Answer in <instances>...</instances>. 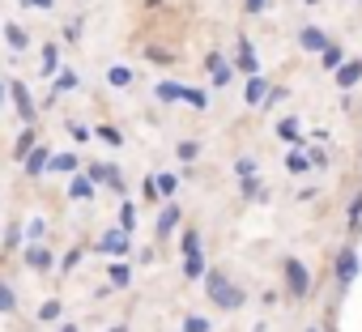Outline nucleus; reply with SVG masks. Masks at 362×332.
Returning <instances> with one entry per match:
<instances>
[{
    "instance_id": "obj_52",
    "label": "nucleus",
    "mask_w": 362,
    "mask_h": 332,
    "mask_svg": "<svg viewBox=\"0 0 362 332\" xmlns=\"http://www.w3.org/2000/svg\"><path fill=\"white\" fill-rule=\"evenodd\" d=\"M107 332H128V324H111V328H107Z\"/></svg>"
},
{
    "instance_id": "obj_46",
    "label": "nucleus",
    "mask_w": 362,
    "mask_h": 332,
    "mask_svg": "<svg viewBox=\"0 0 362 332\" xmlns=\"http://www.w3.org/2000/svg\"><path fill=\"white\" fill-rule=\"evenodd\" d=\"M264 9H269V0H243V13H252V18L264 13Z\"/></svg>"
},
{
    "instance_id": "obj_36",
    "label": "nucleus",
    "mask_w": 362,
    "mask_h": 332,
    "mask_svg": "<svg viewBox=\"0 0 362 332\" xmlns=\"http://www.w3.org/2000/svg\"><path fill=\"white\" fill-rule=\"evenodd\" d=\"M158 192H162V201H170V196H175V192H179V179H175V175H166V171H162V175H158Z\"/></svg>"
},
{
    "instance_id": "obj_10",
    "label": "nucleus",
    "mask_w": 362,
    "mask_h": 332,
    "mask_svg": "<svg viewBox=\"0 0 362 332\" xmlns=\"http://www.w3.org/2000/svg\"><path fill=\"white\" fill-rule=\"evenodd\" d=\"M47 166H52V149H47V145H35V149L26 153V162H22V171H26L30 179H39Z\"/></svg>"
},
{
    "instance_id": "obj_19",
    "label": "nucleus",
    "mask_w": 362,
    "mask_h": 332,
    "mask_svg": "<svg viewBox=\"0 0 362 332\" xmlns=\"http://www.w3.org/2000/svg\"><path fill=\"white\" fill-rule=\"evenodd\" d=\"M341 64H345V47H341V43H328V47L320 52V69H324V73H337Z\"/></svg>"
},
{
    "instance_id": "obj_6",
    "label": "nucleus",
    "mask_w": 362,
    "mask_h": 332,
    "mask_svg": "<svg viewBox=\"0 0 362 332\" xmlns=\"http://www.w3.org/2000/svg\"><path fill=\"white\" fill-rule=\"evenodd\" d=\"M9 102L18 107L22 124H35V119H39V107H35V98H30V90H26L22 81H9Z\"/></svg>"
},
{
    "instance_id": "obj_50",
    "label": "nucleus",
    "mask_w": 362,
    "mask_h": 332,
    "mask_svg": "<svg viewBox=\"0 0 362 332\" xmlns=\"http://www.w3.org/2000/svg\"><path fill=\"white\" fill-rule=\"evenodd\" d=\"M5 98H9V81L0 77V107H5Z\"/></svg>"
},
{
    "instance_id": "obj_21",
    "label": "nucleus",
    "mask_w": 362,
    "mask_h": 332,
    "mask_svg": "<svg viewBox=\"0 0 362 332\" xmlns=\"http://www.w3.org/2000/svg\"><path fill=\"white\" fill-rule=\"evenodd\" d=\"M345 226H349V239H358V235H362V192H354V196H349Z\"/></svg>"
},
{
    "instance_id": "obj_53",
    "label": "nucleus",
    "mask_w": 362,
    "mask_h": 332,
    "mask_svg": "<svg viewBox=\"0 0 362 332\" xmlns=\"http://www.w3.org/2000/svg\"><path fill=\"white\" fill-rule=\"evenodd\" d=\"M307 332H324V328H307Z\"/></svg>"
},
{
    "instance_id": "obj_32",
    "label": "nucleus",
    "mask_w": 362,
    "mask_h": 332,
    "mask_svg": "<svg viewBox=\"0 0 362 332\" xmlns=\"http://www.w3.org/2000/svg\"><path fill=\"white\" fill-rule=\"evenodd\" d=\"M184 102H188L192 111H205V107H209V94L197 90V85H184Z\"/></svg>"
},
{
    "instance_id": "obj_8",
    "label": "nucleus",
    "mask_w": 362,
    "mask_h": 332,
    "mask_svg": "<svg viewBox=\"0 0 362 332\" xmlns=\"http://www.w3.org/2000/svg\"><path fill=\"white\" fill-rule=\"evenodd\" d=\"M205 69H209L214 90H226V85H230V77H235V69L222 60V52H209V56H205Z\"/></svg>"
},
{
    "instance_id": "obj_18",
    "label": "nucleus",
    "mask_w": 362,
    "mask_h": 332,
    "mask_svg": "<svg viewBox=\"0 0 362 332\" xmlns=\"http://www.w3.org/2000/svg\"><path fill=\"white\" fill-rule=\"evenodd\" d=\"M5 43L22 56L26 47H30V35H26V26H18V22H5Z\"/></svg>"
},
{
    "instance_id": "obj_3",
    "label": "nucleus",
    "mask_w": 362,
    "mask_h": 332,
    "mask_svg": "<svg viewBox=\"0 0 362 332\" xmlns=\"http://www.w3.org/2000/svg\"><path fill=\"white\" fill-rule=\"evenodd\" d=\"M358 268H362L358 251H354V247H341V251H337V264H332V277H337V294H341V298H345L349 285L358 281Z\"/></svg>"
},
{
    "instance_id": "obj_42",
    "label": "nucleus",
    "mask_w": 362,
    "mask_h": 332,
    "mask_svg": "<svg viewBox=\"0 0 362 332\" xmlns=\"http://www.w3.org/2000/svg\"><path fill=\"white\" fill-rule=\"evenodd\" d=\"M43 235H47V222H43V218H35V222L26 226V239H30V243H39Z\"/></svg>"
},
{
    "instance_id": "obj_4",
    "label": "nucleus",
    "mask_w": 362,
    "mask_h": 332,
    "mask_svg": "<svg viewBox=\"0 0 362 332\" xmlns=\"http://www.w3.org/2000/svg\"><path fill=\"white\" fill-rule=\"evenodd\" d=\"M94 251H103V256H128L132 251V230H124V226H115V230H107L98 243H94Z\"/></svg>"
},
{
    "instance_id": "obj_7",
    "label": "nucleus",
    "mask_w": 362,
    "mask_h": 332,
    "mask_svg": "<svg viewBox=\"0 0 362 332\" xmlns=\"http://www.w3.org/2000/svg\"><path fill=\"white\" fill-rule=\"evenodd\" d=\"M235 69H239L243 77H256V73H260L256 47H252V39H247V35H239V43H235Z\"/></svg>"
},
{
    "instance_id": "obj_40",
    "label": "nucleus",
    "mask_w": 362,
    "mask_h": 332,
    "mask_svg": "<svg viewBox=\"0 0 362 332\" xmlns=\"http://www.w3.org/2000/svg\"><path fill=\"white\" fill-rule=\"evenodd\" d=\"M286 98H290V90H286V85H273V90H269V98H264L260 107H277V102H286Z\"/></svg>"
},
{
    "instance_id": "obj_26",
    "label": "nucleus",
    "mask_w": 362,
    "mask_h": 332,
    "mask_svg": "<svg viewBox=\"0 0 362 332\" xmlns=\"http://www.w3.org/2000/svg\"><path fill=\"white\" fill-rule=\"evenodd\" d=\"M239 192H243V201H264V196H269L256 175H243V179H239Z\"/></svg>"
},
{
    "instance_id": "obj_9",
    "label": "nucleus",
    "mask_w": 362,
    "mask_h": 332,
    "mask_svg": "<svg viewBox=\"0 0 362 332\" xmlns=\"http://www.w3.org/2000/svg\"><path fill=\"white\" fill-rule=\"evenodd\" d=\"M179 222H184V209H179V205L170 201V205L158 213V222H153V235H158V239H170V235L179 230Z\"/></svg>"
},
{
    "instance_id": "obj_33",
    "label": "nucleus",
    "mask_w": 362,
    "mask_h": 332,
    "mask_svg": "<svg viewBox=\"0 0 362 332\" xmlns=\"http://www.w3.org/2000/svg\"><path fill=\"white\" fill-rule=\"evenodd\" d=\"M119 226H124V230H136V205L124 201V196H119Z\"/></svg>"
},
{
    "instance_id": "obj_16",
    "label": "nucleus",
    "mask_w": 362,
    "mask_h": 332,
    "mask_svg": "<svg viewBox=\"0 0 362 332\" xmlns=\"http://www.w3.org/2000/svg\"><path fill=\"white\" fill-rule=\"evenodd\" d=\"M52 175H77L81 171V158L77 153H52V166H47Z\"/></svg>"
},
{
    "instance_id": "obj_41",
    "label": "nucleus",
    "mask_w": 362,
    "mask_h": 332,
    "mask_svg": "<svg viewBox=\"0 0 362 332\" xmlns=\"http://www.w3.org/2000/svg\"><path fill=\"white\" fill-rule=\"evenodd\" d=\"M141 196L145 201H158L162 192H158V175H145V184H141Z\"/></svg>"
},
{
    "instance_id": "obj_37",
    "label": "nucleus",
    "mask_w": 362,
    "mask_h": 332,
    "mask_svg": "<svg viewBox=\"0 0 362 332\" xmlns=\"http://www.w3.org/2000/svg\"><path fill=\"white\" fill-rule=\"evenodd\" d=\"M184 332H214V324H209L205 315H188V319H184Z\"/></svg>"
},
{
    "instance_id": "obj_17",
    "label": "nucleus",
    "mask_w": 362,
    "mask_h": 332,
    "mask_svg": "<svg viewBox=\"0 0 362 332\" xmlns=\"http://www.w3.org/2000/svg\"><path fill=\"white\" fill-rule=\"evenodd\" d=\"M286 171H290V175H307V171H311V153L294 145V149L286 153Z\"/></svg>"
},
{
    "instance_id": "obj_35",
    "label": "nucleus",
    "mask_w": 362,
    "mask_h": 332,
    "mask_svg": "<svg viewBox=\"0 0 362 332\" xmlns=\"http://www.w3.org/2000/svg\"><path fill=\"white\" fill-rule=\"evenodd\" d=\"M179 247H184V256H188V251H197V247H201V230H197V226H188L184 235H179Z\"/></svg>"
},
{
    "instance_id": "obj_25",
    "label": "nucleus",
    "mask_w": 362,
    "mask_h": 332,
    "mask_svg": "<svg viewBox=\"0 0 362 332\" xmlns=\"http://www.w3.org/2000/svg\"><path fill=\"white\" fill-rule=\"evenodd\" d=\"M107 281H111L115 290H128V285H132V268L115 260V264H107Z\"/></svg>"
},
{
    "instance_id": "obj_47",
    "label": "nucleus",
    "mask_w": 362,
    "mask_h": 332,
    "mask_svg": "<svg viewBox=\"0 0 362 332\" xmlns=\"http://www.w3.org/2000/svg\"><path fill=\"white\" fill-rule=\"evenodd\" d=\"M311 153V166H315V171H324V166H328V153L324 149H307Z\"/></svg>"
},
{
    "instance_id": "obj_48",
    "label": "nucleus",
    "mask_w": 362,
    "mask_h": 332,
    "mask_svg": "<svg viewBox=\"0 0 362 332\" xmlns=\"http://www.w3.org/2000/svg\"><path fill=\"white\" fill-rule=\"evenodd\" d=\"M22 9H56V0H22Z\"/></svg>"
},
{
    "instance_id": "obj_44",
    "label": "nucleus",
    "mask_w": 362,
    "mask_h": 332,
    "mask_svg": "<svg viewBox=\"0 0 362 332\" xmlns=\"http://www.w3.org/2000/svg\"><path fill=\"white\" fill-rule=\"evenodd\" d=\"M18 243H22V222H18V226H9V230H5V251H13V247H18Z\"/></svg>"
},
{
    "instance_id": "obj_15",
    "label": "nucleus",
    "mask_w": 362,
    "mask_h": 332,
    "mask_svg": "<svg viewBox=\"0 0 362 332\" xmlns=\"http://www.w3.org/2000/svg\"><path fill=\"white\" fill-rule=\"evenodd\" d=\"M205 273H209L205 251H201V247H197V251H188V256H184V277H188V281H205Z\"/></svg>"
},
{
    "instance_id": "obj_23",
    "label": "nucleus",
    "mask_w": 362,
    "mask_h": 332,
    "mask_svg": "<svg viewBox=\"0 0 362 332\" xmlns=\"http://www.w3.org/2000/svg\"><path fill=\"white\" fill-rule=\"evenodd\" d=\"M298 124H303V119H294V115L277 119V136H281L286 145H303V132H298Z\"/></svg>"
},
{
    "instance_id": "obj_34",
    "label": "nucleus",
    "mask_w": 362,
    "mask_h": 332,
    "mask_svg": "<svg viewBox=\"0 0 362 332\" xmlns=\"http://www.w3.org/2000/svg\"><path fill=\"white\" fill-rule=\"evenodd\" d=\"M175 158H179V162H197V158H201V145H197V141H179V145H175Z\"/></svg>"
},
{
    "instance_id": "obj_49",
    "label": "nucleus",
    "mask_w": 362,
    "mask_h": 332,
    "mask_svg": "<svg viewBox=\"0 0 362 332\" xmlns=\"http://www.w3.org/2000/svg\"><path fill=\"white\" fill-rule=\"evenodd\" d=\"M81 22H86V18H73V22H69V30H64V35H69V39H81Z\"/></svg>"
},
{
    "instance_id": "obj_1",
    "label": "nucleus",
    "mask_w": 362,
    "mask_h": 332,
    "mask_svg": "<svg viewBox=\"0 0 362 332\" xmlns=\"http://www.w3.org/2000/svg\"><path fill=\"white\" fill-rule=\"evenodd\" d=\"M205 294H209V302H214L218 311H243V302H247L243 285H235L222 268H209V273H205Z\"/></svg>"
},
{
    "instance_id": "obj_2",
    "label": "nucleus",
    "mask_w": 362,
    "mask_h": 332,
    "mask_svg": "<svg viewBox=\"0 0 362 332\" xmlns=\"http://www.w3.org/2000/svg\"><path fill=\"white\" fill-rule=\"evenodd\" d=\"M281 277H286V294L290 298H307L311 294V273H307V264L298 256H286L281 260Z\"/></svg>"
},
{
    "instance_id": "obj_30",
    "label": "nucleus",
    "mask_w": 362,
    "mask_h": 332,
    "mask_svg": "<svg viewBox=\"0 0 362 332\" xmlns=\"http://www.w3.org/2000/svg\"><path fill=\"white\" fill-rule=\"evenodd\" d=\"M18 311V294H13V285L0 277V315H13Z\"/></svg>"
},
{
    "instance_id": "obj_11",
    "label": "nucleus",
    "mask_w": 362,
    "mask_h": 332,
    "mask_svg": "<svg viewBox=\"0 0 362 332\" xmlns=\"http://www.w3.org/2000/svg\"><path fill=\"white\" fill-rule=\"evenodd\" d=\"M328 43H332V39H328L320 26H303V30H298V47H303V52H311V56H320Z\"/></svg>"
},
{
    "instance_id": "obj_20",
    "label": "nucleus",
    "mask_w": 362,
    "mask_h": 332,
    "mask_svg": "<svg viewBox=\"0 0 362 332\" xmlns=\"http://www.w3.org/2000/svg\"><path fill=\"white\" fill-rule=\"evenodd\" d=\"M132 81H136V73H132L128 64H111V69H107V85H111V90H128Z\"/></svg>"
},
{
    "instance_id": "obj_31",
    "label": "nucleus",
    "mask_w": 362,
    "mask_h": 332,
    "mask_svg": "<svg viewBox=\"0 0 362 332\" xmlns=\"http://www.w3.org/2000/svg\"><path fill=\"white\" fill-rule=\"evenodd\" d=\"M60 315H64V302H60V298H47V302L39 307V319H43V324H60Z\"/></svg>"
},
{
    "instance_id": "obj_51",
    "label": "nucleus",
    "mask_w": 362,
    "mask_h": 332,
    "mask_svg": "<svg viewBox=\"0 0 362 332\" xmlns=\"http://www.w3.org/2000/svg\"><path fill=\"white\" fill-rule=\"evenodd\" d=\"M56 332H81V324H60Z\"/></svg>"
},
{
    "instance_id": "obj_43",
    "label": "nucleus",
    "mask_w": 362,
    "mask_h": 332,
    "mask_svg": "<svg viewBox=\"0 0 362 332\" xmlns=\"http://www.w3.org/2000/svg\"><path fill=\"white\" fill-rule=\"evenodd\" d=\"M81 256H86V251H81V247H73V251H69V256L60 260V273H73V268L81 264Z\"/></svg>"
},
{
    "instance_id": "obj_29",
    "label": "nucleus",
    "mask_w": 362,
    "mask_h": 332,
    "mask_svg": "<svg viewBox=\"0 0 362 332\" xmlns=\"http://www.w3.org/2000/svg\"><path fill=\"white\" fill-rule=\"evenodd\" d=\"M94 136H98L103 145H111V149H119V145H124V132H119L115 124H98V128H94Z\"/></svg>"
},
{
    "instance_id": "obj_38",
    "label": "nucleus",
    "mask_w": 362,
    "mask_h": 332,
    "mask_svg": "<svg viewBox=\"0 0 362 332\" xmlns=\"http://www.w3.org/2000/svg\"><path fill=\"white\" fill-rule=\"evenodd\" d=\"M145 60H149V64H170L175 56H170L166 47H145Z\"/></svg>"
},
{
    "instance_id": "obj_13",
    "label": "nucleus",
    "mask_w": 362,
    "mask_h": 332,
    "mask_svg": "<svg viewBox=\"0 0 362 332\" xmlns=\"http://www.w3.org/2000/svg\"><path fill=\"white\" fill-rule=\"evenodd\" d=\"M94 192H98V184H94L86 171H77L73 184H69V201H94Z\"/></svg>"
},
{
    "instance_id": "obj_14",
    "label": "nucleus",
    "mask_w": 362,
    "mask_h": 332,
    "mask_svg": "<svg viewBox=\"0 0 362 332\" xmlns=\"http://www.w3.org/2000/svg\"><path fill=\"white\" fill-rule=\"evenodd\" d=\"M332 77H337V90H354V85L362 81V60H345Z\"/></svg>"
},
{
    "instance_id": "obj_24",
    "label": "nucleus",
    "mask_w": 362,
    "mask_h": 332,
    "mask_svg": "<svg viewBox=\"0 0 362 332\" xmlns=\"http://www.w3.org/2000/svg\"><path fill=\"white\" fill-rule=\"evenodd\" d=\"M35 145H39V132H35V124H26V128H22V136H18V145H13V158H18V162H26V153H30Z\"/></svg>"
},
{
    "instance_id": "obj_27",
    "label": "nucleus",
    "mask_w": 362,
    "mask_h": 332,
    "mask_svg": "<svg viewBox=\"0 0 362 332\" xmlns=\"http://www.w3.org/2000/svg\"><path fill=\"white\" fill-rule=\"evenodd\" d=\"M39 69H43V77H56V73H60V47H56V43L43 47V64H39Z\"/></svg>"
},
{
    "instance_id": "obj_5",
    "label": "nucleus",
    "mask_w": 362,
    "mask_h": 332,
    "mask_svg": "<svg viewBox=\"0 0 362 332\" xmlns=\"http://www.w3.org/2000/svg\"><path fill=\"white\" fill-rule=\"evenodd\" d=\"M22 260H26L30 273H52V268H56V251L43 247V243H26V247H22Z\"/></svg>"
},
{
    "instance_id": "obj_28",
    "label": "nucleus",
    "mask_w": 362,
    "mask_h": 332,
    "mask_svg": "<svg viewBox=\"0 0 362 332\" xmlns=\"http://www.w3.org/2000/svg\"><path fill=\"white\" fill-rule=\"evenodd\" d=\"M69 90H77V73L60 69V73H56V85H52V102H56L60 94H69Z\"/></svg>"
},
{
    "instance_id": "obj_12",
    "label": "nucleus",
    "mask_w": 362,
    "mask_h": 332,
    "mask_svg": "<svg viewBox=\"0 0 362 332\" xmlns=\"http://www.w3.org/2000/svg\"><path fill=\"white\" fill-rule=\"evenodd\" d=\"M269 90H273V85L256 73V77H247V85H243V102H247V107H260V102L269 98Z\"/></svg>"
},
{
    "instance_id": "obj_45",
    "label": "nucleus",
    "mask_w": 362,
    "mask_h": 332,
    "mask_svg": "<svg viewBox=\"0 0 362 332\" xmlns=\"http://www.w3.org/2000/svg\"><path fill=\"white\" fill-rule=\"evenodd\" d=\"M69 136H73V141H90V128L77 124V119H69Z\"/></svg>"
},
{
    "instance_id": "obj_39",
    "label": "nucleus",
    "mask_w": 362,
    "mask_h": 332,
    "mask_svg": "<svg viewBox=\"0 0 362 332\" xmlns=\"http://www.w3.org/2000/svg\"><path fill=\"white\" fill-rule=\"evenodd\" d=\"M235 175H239V179H243V175H256V158H247V153L235 158Z\"/></svg>"
},
{
    "instance_id": "obj_22",
    "label": "nucleus",
    "mask_w": 362,
    "mask_h": 332,
    "mask_svg": "<svg viewBox=\"0 0 362 332\" xmlns=\"http://www.w3.org/2000/svg\"><path fill=\"white\" fill-rule=\"evenodd\" d=\"M153 98L166 102V107H170V102H184V85H179V81H158V85H153Z\"/></svg>"
}]
</instances>
